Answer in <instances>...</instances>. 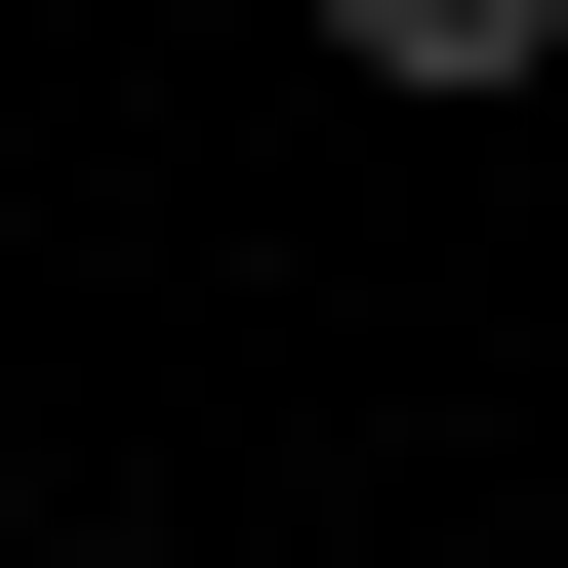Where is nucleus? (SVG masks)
I'll use <instances>...</instances> for the list:
<instances>
[{"mask_svg":"<svg viewBox=\"0 0 568 568\" xmlns=\"http://www.w3.org/2000/svg\"><path fill=\"white\" fill-rule=\"evenodd\" d=\"M528 41H568V0H325V82H406V122H487Z\"/></svg>","mask_w":568,"mask_h":568,"instance_id":"f257e3e1","label":"nucleus"}]
</instances>
